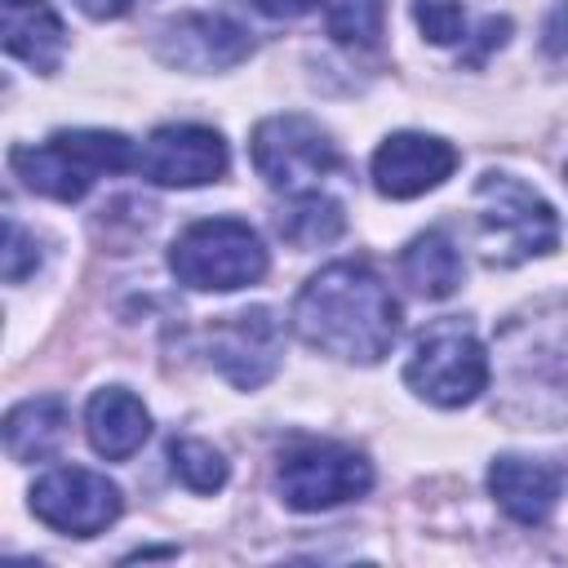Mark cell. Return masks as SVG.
<instances>
[{
  "mask_svg": "<svg viewBox=\"0 0 568 568\" xmlns=\"http://www.w3.org/2000/svg\"><path fill=\"white\" fill-rule=\"evenodd\" d=\"M293 333L337 359L377 364L399 337V302L364 262L315 271L293 302Z\"/></svg>",
  "mask_w": 568,
  "mask_h": 568,
  "instance_id": "1",
  "label": "cell"
},
{
  "mask_svg": "<svg viewBox=\"0 0 568 568\" xmlns=\"http://www.w3.org/2000/svg\"><path fill=\"white\" fill-rule=\"evenodd\" d=\"M138 164L133 146L124 133L111 129H71V133H53L40 146H13L9 169L22 178L27 191H40L49 200H84L93 191L98 178L120 173Z\"/></svg>",
  "mask_w": 568,
  "mask_h": 568,
  "instance_id": "2",
  "label": "cell"
},
{
  "mask_svg": "<svg viewBox=\"0 0 568 568\" xmlns=\"http://www.w3.org/2000/svg\"><path fill=\"white\" fill-rule=\"evenodd\" d=\"M475 217H479V244L488 266H519L559 244L555 209L532 186L497 169H488L475 182Z\"/></svg>",
  "mask_w": 568,
  "mask_h": 568,
  "instance_id": "3",
  "label": "cell"
},
{
  "mask_svg": "<svg viewBox=\"0 0 568 568\" xmlns=\"http://www.w3.org/2000/svg\"><path fill=\"white\" fill-rule=\"evenodd\" d=\"M169 266L186 288H244L257 284L266 275V248L257 240V231L240 217H204L191 222L173 248H169Z\"/></svg>",
  "mask_w": 568,
  "mask_h": 568,
  "instance_id": "4",
  "label": "cell"
},
{
  "mask_svg": "<svg viewBox=\"0 0 568 568\" xmlns=\"http://www.w3.org/2000/svg\"><path fill=\"white\" fill-rule=\"evenodd\" d=\"M404 382L426 404L462 408L488 386V351H484V342L475 337L470 324L435 320L417 337V346H413V355L404 364Z\"/></svg>",
  "mask_w": 568,
  "mask_h": 568,
  "instance_id": "5",
  "label": "cell"
},
{
  "mask_svg": "<svg viewBox=\"0 0 568 568\" xmlns=\"http://www.w3.org/2000/svg\"><path fill=\"white\" fill-rule=\"evenodd\" d=\"M248 155H253V169L266 178V186L288 191V195L315 191L342 164L337 142L306 115H271V120H262L253 129Z\"/></svg>",
  "mask_w": 568,
  "mask_h": 568,
  "instance_id": "6",
  "label": "cell"
},
{
  "mask_svg": "<svg viewBox=\"0 0 568 568\" xmlns=\"http://www.w3.org/2000/svg\"><path fill=\"white\" fill-rule=\"evenodd\" d=\"M275 488L288 510H333L373 488V466L346 444H297L280 457Z\"/></svg>",
  "mask_w": 568,
  "mask_h": 568,
  "instance_id": "7",
  "label": "cell"
},
{
  "mask_svg": "<svg viewBox=\"0 0 568 568\" xmlns=\"http://www.w3.org/2000/svg\"><path fill=\"white\" fill-rule=\"evenodd\" d=\"M120 488L84 466H58L44 470L31 488V510L40 524L67 532V537H93L120 515Z\"/></svg>",
  "mask_w": 568,
  "mask_h": 568,
  "instance_id": "8",
  "label": "cell"
},
{
  "mask_svg": "<svg viewBox=\"0 0 568 568\" xmlns=\"http://www.w3.org/2000/svg\"><path fill=\"white\" fill-rule=\"evenodd\" d=\"M231 155L222 133L204 124H160L142 151H138V173L155 186H204L226 173Z\"/></svg>",
  "mask_w": 568,
  "mask_h": 568,
  "instance_id": "9",
  "label": "cell"
},
{
  "mask_svg": "<svg viewBox=\"0 0 568 568\" xmlns=\"http://www.w3.org/2000/svg\"><path fill=\"white\" fill-rule=\"evenodd\" d=\"M280 355H284V333H280V324H275V315L266 306L222 315L209 328V359L240 390L262 386L280 368Z\"/></svg>",
  "mask_w": 568,
  "mask_h": 568,
  "instance_id": "10",
  "label": "cell"
},
{
  "mask_svg": "<svg viewBox=\"0 0 568 568\" xmlns=\"http://www.w3.org/2000/svg\"><path fill=\"white\" fill-rule=\"evenodd\" d=\"M457 169V151L435 133H390L373 155V186L390 200L435 191Z\"/></svg>",
  "mask_w": 568,
  "mask_h": 568,
  "instance_id": "11",
  "label": "cell"
},
{
  "mask_svg": "<svg viewBox=\"0 0 568 568\" xmlns=\"http://www.w3.org/2000/svg\"><path fill=\"white\" fill-rule=\"evenodd\" d=\"M160 58L186 71H217L248 58V31L226 13H178L160 27Z\"/></svg>",
  "mask_w": 568,
  "mask_h": 568,
  "instance_id": "12",
  "label": "cell"
},
{
  "mask_svg": "<svg viewBox=\"0 0 568 568\" xmlns=\"http://www.w3.org/2000/svg\"><path fill=\"white\" fill-rule=\"evenodd\" d=\"M488 493L497 497V506L524 524V528H537L550 519V510L559 506V493H564V470L555 462H541V457H524V453H501L493 466H488Z\"/></svg>",
  "mask_w": 568,
  "mask_h": 568,
  "instance_id": "13",
  "label": "cell"
},
{
  "mask_svg": "<svg viewBox=\"0 0 568 568\" xmlns=\"http://www.w3.org/2000/svg\"><path fill=\"white\" fill-rule=\"evenodd\" d=\"M84 430H89V444H93L106 462H124V457H133V453L146 444V435H151V413H146V404H142L133 390L106 386V390H98V395L89 399V408H84Z\"/></svg>",
  "mask_w": 568,
  "mask_h": 568,
  "instance_id": "14",
  "label": "cell"
},
{
  "mask_svg": "<svg viewBox=\"0 0 568 568\" xmlns=\"http://www.w3.org/2000/svg\"><path fill=\"white\" fill-rule=\"evenodd\" d=\"M4 49L31 71H58L67 53V27L49 0H4Z\"/></svg>",
  "mask_w": 568,
  "mask_h": 568,
  "instance_id": "15",
  "label": "cell"
},
{
  "mask_svg": "<svg viewBox=\"0 0 568 568\" xmlns=\"http://www.w3.org/2000/svg\"><path fill=\"white\" fill-rule=\"evenodd\" d=\"M67 439V408L58 395H36L9 408L4 417V448L13 462H44Z\"/></svg>",
  "mask_w": 568,
  "mask_h": 568,
  "instance_id": "16",
  "label": "cell"
},
{
  "mask_svg": "<svg viewBox=\"0 0 568 568\" xmlns=\"http://www.w3.org/2000/svg\"><path fill=\"white\" fill-rule=\"evenodd\" d=\"M404 280L422 297H448L462 284V253L444 231H426L404 248Z\"/></svg>",
  "mask_w": 568,
  "mask_h": 568,
  "instance_id": "17",
  "label": "cell"
},
{
  "mask_svg": "<svg viewBox=\"0 0 568 568\" xmlns=\"http://www.w3.org/2000/svg\"><path fill=\"white\" fill-rule=\"evenodd\" d=\"M275 226H280V235H284L288 244L315 248V244L337 240L342 226H346V217H342V204H337V200H328V195H320V191H302V195H293V204L275 217Z\"/></svg>",
  "mask_w": 568,
  "mask_h": 568,
  "instance_id": "18",
  "label": "cell"
},
{
  "mask_svg": "<svg viewBox=\"0 0 568 568\" xmlns=\"http://www.w3.org/2000/svg\"><path fill=\"white\" fill-rule=\"evenodd\" d=\"M324 27L337 44H377L382 36V0H320Z\"/></svg>",
  "mask_w": 568,
  "mask_h": 568,
  "instance_id": "19",
  "label": "cell"
},
{
  "mask_svg": "<svg viewBox=\"0 0 568 568\" xmlns=\"http://www.w3.org/2000/svg\"><path fill=\"white\" fill-rule=\"evenodd\" d=\"M169 462H173V475L191 493H217L226 484V457L204 439H173Z\"/></svg>",
  "mask_w": 568,
  "mask_h": 568,
  "instance_id": "20",
  "label": "cell"
},
{
  "mask_svg": "<svg viewBox=\"0 0 568 568\" xmlns=\"http://www.w3.org/2000/svg\"><path fill=\"white\" fill-rule=\"evenodd\" d=\"M413 18L430 44H457L466 40V9L462 0H413Z\"/></svg>",
  "mask_w": 568,
  "mask_h": 568,
  "instance_id": "21",
  "label": "cell"
},
{
  "mask_svg": "<svg viewBox=\"0 0 568 568\" xmlns=\"http://www.w3.org/2000/svg\"><path fill=\"white\" fill-rule=\"evenodd\" d=\"M36 262H40L36 240L22 231L18 217H4V280H9V284H22V280L36 271Z\"/></svg>",
  "mask_w": 568,
  "mask_h": 568,
  "instance_id": "22",
  "label": "cell"
},
{
  "mask_svg": "<svg viewBox=\"0 0 568 568\" xmlns=\"http://www.w3.org/2000/svg\"><path fill=\"white\" fill-rule=\"evenodd\" d=\"M506 31H510V22H506V18H488V22L479 27V44L466 53V67H479V62L488 58V49L506 44Z\"/></svg>",
  "mask_w": 568,
  "mask_h": 568,
  "instance_id": "23",
  "label": "cell"
},
{
  "mask_svg": "<svg viewBox=\"0 0 568 568\" xmlns=\"http://www.w3.org/2000/svg\"><path fill=\"white\" fill-rule=\"evenodd\" d=\"M546 49L550 53H568V4H559L546 18Z\"/></svg>",
  "mask_w": 568,
  "mask_h": 568,
  "instance_id": "24",
  "label": "cell"
},
{
  "mask_svg": "<svg viewBox=\"0 0 568 568\" xmlns=\"http://www.w3.org/2000/svg\"><path fill=\"white\" fill-rule=\"evenodd\" d=\"M262 13H271V18H297V13H306L311 9V0H253Z\"/></svg>",
  "mask_w": 568,
  "mask_h": 568,
  "instance_id": "25",
  "label": "cell"
},
{
  "mask_svg": "<svg viewBox=\"0 0 568 568\" xmlns=\"http://www.w3.org/2000/svg\"><path fill=\"white\" fill-rule=\"evenodd\" d=\"M89 18H120V13H129V4L133 0H75Z\"/></svg>",
  "mask_w": 568,
  "mask_h": 568,
  "instance_id": "26",
  "label": "cell"
}]
</instances>
